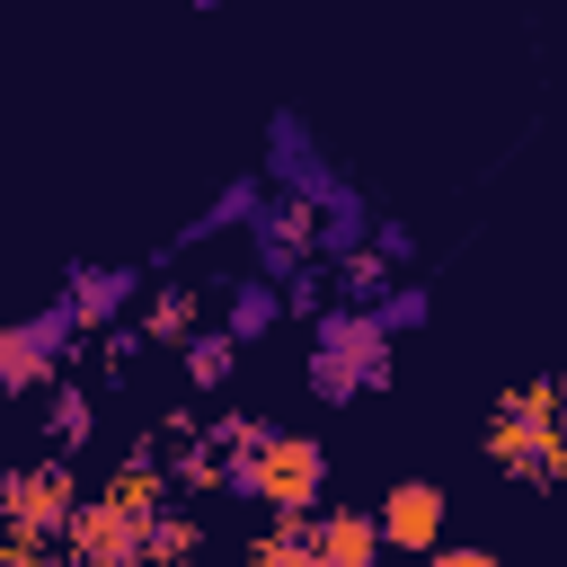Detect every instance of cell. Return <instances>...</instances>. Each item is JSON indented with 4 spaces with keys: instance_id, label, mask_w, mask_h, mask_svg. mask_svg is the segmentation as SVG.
I'll return each instance as SVG.
<instances>
[{
    "instance_id": "obj_2",
    "label": "cell",
    "mask_w": 567,
    "mask_h": 567,
    "mask_svg": "<svg viewBox=\"0 0 567 567\" xmlns=\"http://www.w3.org/2000/svg\"><path fill=\"white\" fill-rule=\"evenodd\" d=\"M319 487H328V452L310 434H266L257 461H248V496L275 505V514H319Z\"/></svg>"
},
{
    "instance_id": "obj_10",
    "label": "cell",
    "mask_w": 567,
    "mask_h": 567,
    "mask_svg": "<svg viewBox=\"0 0 567 567\" xmlns=\"http://www.w3.org/2000/svg\"><path fill=\"white\" fill-rule=\"evenodd\" d=\"M142 337H177V346H186V337H195V292H186V284H168V292L142 310Z\"/></svg>"
},
{
    "instance_id": "obj_13",
    "label": "cell",
    "mask_w": 567,
    "mask_h": 567,
    "mask_svg": "<svg viewBox=\"0 0 567 567\" xmlns=\"http://www.w3.org/2000/svg\"><path fill=\"white\" fill-rule=\"evenodd\" d=\"M425 567H505V558H487V549H434Z\"/></svg>"
},
{
    "instance_id": "obj_6",
    "label": "cell",
    "mask_w": 567,
    "mask_h": 567,
    "mask_svg": "<svg viewBox=\"0 0 567 567\" xmlns=\"http://www.w3.org/2000/svg\"><path fill=\"white\" fill-rule=\"evenodd\" d=\"M133 301V275H115V266H89L80 275V292H71V310H80V328H97V319H115Z\"/></svg>"
},
{
    "instance_id": "obj_3",
    "label": "cell",
    "mask_w": 567,
    "mask_h": 567,
    "mask_svg": "<svg viewBox=\"0 0 567 567\" xmlns=\"http://www.w3.org/2000/svg\"><path fill=\"white\" fill-rule=\"evenodd\" d=\"M71 337H80V310H71V301L44 310V319H27V328H9V337H0V381H9V390H35V381L62 363Z\"/></svg>"
},
{
    "instance_id": "obj_9",
    "label": "cell",
    "mask_w": 567,
    "mask_h": 567,
    "mask_svg": "<svg viewBox=\"0 0 567 567\" xmlns=\"http://www.w3.org/2000/svg\"><path fill=\"white\" fill-rule=\"evenodd\" d=\"M44 443H53V452H80V443H89V390H53V408H44Z\"/></svg>"
},
{
    "instance_id": "obj_12",
    "label": "cell",
    "mask_w": 567,
    "mask_h": 567,
    "mask_svg": "<svg viewBox=\"0 0 567 567\" xmlns=\"http://www.w3.org/2000/svg\"><path fill=\"white\" fill-rule=\"evenodd\" d=\"M381 319H390V328H416V319H425V292H416V284H408V292H390V301H381Z\"/></svg>"
},
{
    "instance_id": "obj_8",
    "label": "cell",
    "mask_w": 567,
    "mask_h": 567,
    "mask_svg": "<svg viewBox=\"0 0 567 567\" xmlns=\"http://www.w3.org/2000/svg\"><path fill=\"white\" fill-rule=\"evenodd\" d=\"M248 567H337V558L319 549V532H292V514H284V532H275V540H257V549H248Z\"/></svg>"
},
{
    "instance_id": "obj_5",
    "label": "cell",
    "mask_w": 567,
    "mask_h": 567,
    "mask_svg": "<svg viewBox=\"0 0 567 567\" xmlns=\"http://www.w3.org/2000/svg\"><path fill=\"white\" fill-rule=\"evenodd\" d=\"M319 549L337 558V567H381V549H390V532H381V514H354V505H328L319 523Z\"/></svg>"
},
{
    "instance_id": "obj_11",
    "label": "cell",
    "mask_w": 567,
    "mask_h": 567,
    "mask_svg": "<svg viewBox=\"0 0 567 567\" xmlns=\"http://www.w3.org/2000/svg\"><path fill=\"white\" fill-rule=\"evenodd\" d=\"M275 310H284V301H275V284H239V292H230V337H257Z\"/></svg>"
},
{
    "instance_id": "obj_7",
    "label": "cell",
    "mask_w": 567,
    "mask_h": 567,
    "mask_svg": "<svg viewBox=\"0 0 567 567\" xmlns=\"http://www.w3.org/2000/svg\"><path fill=\"white\" fill-rule=\"evenodd\" d=\"M230 363H239V337H230V328L186 337V381H195V390H221V381H230Z\"/></svg>"
},
{
    "instance_id": "obj_1",
    "label": "cell",
    "mask_w": 567,
    "mask_h": 567,
    "mask_svg": "<svg viewBox=\"0 0 567 567\" xmlns=\"http://www.w3.org/2000/svg\"><path fill=\"white\" fill-rule=\"evenodd\" d=\"M390 381V319L381 310H328L319 319V354H310V390L319 399H354V390H381Z\"/></svg>"
},
{
    "instance_id": "obj_4",
    "label": "cell",
    "mask_w": 567,
    "mask_h": 567,
    "mask_svg": "<svg viewBox=\"0 0 567 567\" xmlns=\"http://www.w3.org/2000/svg\"><path fill=\"white\" fill-rule=\"evenodd\" d=\"M381 532H390L399 558H434V549H443V487H425V478L390 487V496H381Z\"/></svg>"
}]
</instances>
